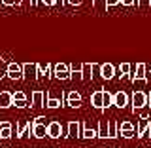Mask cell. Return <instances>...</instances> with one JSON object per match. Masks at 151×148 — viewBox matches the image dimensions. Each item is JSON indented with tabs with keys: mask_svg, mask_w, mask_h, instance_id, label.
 I'll use <instances>...</instances> for the list:
<instances>
[{
	"mask_svg": "<svg viewBox=\"0 0 151 148\" xmlns=\"http://www.w3.org/2000/svg\"><path fill=\"white\" fill-rule=\"evenodd\" d=\"M130 104H132V112L142 110L145 104H149L147 93H145V91H134V93H132V97H130Z\"/></svg>",
	"mask_w": 151,
	"mask_h": 148,
	"instance_id": "cell-1",
	"label": "cell"
},
{
	"mask_svg": "<svg viewBox=\"0 0 151 148\" xmlns=\"http://www.w3.org/2000/svg\"><path fill=\"white\" fill-rule=\"evenodd\" d=\"M53 78H57V80H72V70H70V65H66V63H57V65H53Z\"/></svg>",
	"mask_w": 151,
	"mask_h": 148,
	"instance_id": "cell-2",
	"label": "cell"
},
{
	"mask_svg": "<svg viewBox=\"0 0 151 148\" xmlns=\"http://www.w3.org/2000/svg\"><path fill=\"white\" fill-rule=\"evenodd\" d=\"M149 131H151V122H149V116L144 112L140 116L138 127H136V137H138V139H144V137H147Z\"/></svg>",
	"mask_w": 151,
	"mask_h": 148,
	"instance_id": "cell-3",
	"label": "cell"
},
{
	"mask_svg": "<svg viewBox=\"0 0 151 148\" xmlns=\"http://www.w3.org/2000/svg\"><path fill=\"white\" fill-rule=\"evenodd\" d=\"M64 129H66V133H64V139H78V137H81L83 123H79V122H68Z\"/></svg>",
	"mask_w": 151,
	"mask_h": 148,
	"instance_id": "cell-4",
	"label": "cell"
},
{
	"mask_svg": "<svg viewBox=\"0 0 151 148\" xmlns=\"http://www.w3.org/2000/svg\"><path fill=\"white\" fill-rule=\"evenodd\" d=\"M8 78L13 80V82H17V80H25V74H23V65L15 63V61L8 63Z\"/></svg>",
	"mask_w": 151,
	"mask_h": 148,
	"instance_id": "cell-5",
	"label": "cell"
},
{
	"mask_svg": "<svg viewBox=\"0 0 151 148\" xmlns=\"http://www.w3.org/2000/svg\"><path fill=\"white\" fill-rule=\"evenodd\" d=\"M64 125H60L59 122H49L47 123V137L49 139H60V137H64Z\"/></svg>",
	"mask_w": 151,
	"mask_h": 148,
	"instance_id": "cell-6",
	"label": "cell"
},
{
	"mask_svg": "<svg viewBox=\"0 0 151 148\" xmlns=\"http://www.w3.org/2000/svg\"><path fill=\"white\" fill-rule=\"evenodd\" d=\"M64 104H68L70 108H79L81 106V93L76 91V89L64 93Z\"/></svg>",
	"mask_w": 151,
	"mask_h": 148,
	"instance_id": "cell-7",
	"label": "cell"
},
{
	"mask_svg": "<svg viewBox=\"0 0 151 148\" xmlns=\"http://www.w3.org/2000/svg\"><path fill=\"white\" fill-rule=\"evenodd\" d=\"M129 80L132 84H136V82H147V74H145V63H138L136 65V70L129 76Z\"/></svg>",
	"mask_w": 151,
	"mask_h": 148,
	"instance_id": "cell-8",
	"label": "cell"
},
{
	"mask_svg": "<svg viewBox=\"0 0 151 148\" xmlns=\"http://www.w3.org/2000/svg\"><path fill=\"white\" fill-rule=\"evenodd\" d=\"M49 93L47 91H32V101H30V108H38V106H45Z\"/></svg>",
	"mask_w": 151,
	"mask_h": 148,
	"instance_id": "cell-9",
	"label": "cell"
},
{
	"mask_svg": "<svg viewBox=\"0 0 151 148\" xmlns=\"http://www.w3.org/2000/svg\"><path fill=\"white\" fill-rule=\"evenodd\" d=\"M129 104H130V99H129V95H127L125 91L113 93V106H117L119 110H123V108H127Z\"/></svg>",
	"mask_w": 151,
	"mask_h": 148,
	"instance_id": "cell-10",
	"label": "cell"
},
{
	"mask_svg": "<svg viewBox=\"0 0 151 148\" xmlns=\"http://www.w3.org/2000/svg\"><path fill=\"white\" fill-rule=\"evenodd\" d=\"M23 74L25 80H36L38 76V63H23Z\"/></svg>",
	"mask_w": 151,
	"mask_h": 148,
	"instance_id": "cell-11",
	"label": "cell"
},
{
	"mask_svg": "<svg viewBox=\"0 0 151 148\" xmlns=\"http://www.w3.org/2000/svg\"><path fill=\"white\" fill-rule=\"evenodd\" d=\"M91 106L96 110H104V89H96L91 95Z\"/></svg>",
	"mask_w": 151,
	"mask_h": 148,
	"instance_id": "cell-12",
	"label": "cell"
},
{
	"mask_svg": "<svg viewBox=\"0 0 151 148\" xmlns=\"http://www.w3.org/2000/svg\"><path fill=\"white\" fill-rule=\"evenodd\" d=\"M100 78L102 80H113L115 78V66H113L111 63L100 65Z\"/></svg>",
	"mask_w": 151,
	"mask_h": 148,
	"instance_id": "cell-13",
	"label": "cell"
},
{
	"mask_svg": "<svg viewBox=\"0 0 151 148\" xmlns=\"http://www.w3.org/2000/svg\"><path fill=\"white\" fill-rule=\"evenodd\" d=\"M13 106V93L12 91H0V110Z\"/></svg>",
	"mask_w": 151,
	"mask_h": 148,
	"instance_id": "cell-14",
	"label": "cell"
},
{
	"mask_svg": "<svg viewBox=\"0 0 151 148\" xmlns=\"http://www.w3.org/2000/svg\"><path fill=\"white\" fill-rule=\"evenodd\" d=\"M28 131H32V122H21L15 125V139H23Z\"/></svg>",
	"mask_w": 151,
	"mask_h": 148,
	"instance_id": "cell-15",
	"label": "cell"
},
{
	"mask_svg": "<svg viewBox=\"0 0 151 148\" xmlns=\"http://www.w3.org/2000/svg\"><path fill=\"white\" fill-rule=\"evenodd\" d=\"M32 135H34L36 139L47 137V125L45 123H40V122H32Z\"/></svg>",
	"mask_w": 151,
	"mask_h": 148,
	"instance_id": "cell-16",
	"label": "cell"
},
{
	"mask_svg": "<svg viewBox=\"0 0 151 148\" xmlns=\"http://www.w3.org/2000/svg\"><path fill=\"white\" fill-rule=\"evenodd\" d=\"M13 106L15 108H27V106H30L27 101V95L23 93V91H15L13 93Z\"/></svg>",
	"mask_w": 151,
	"mask_h": 148,
	"instance_id": "cell-17",
	"label": "cell"
},
{
	"mask_svg": "<svg viewBox=\"0 0 151 148\" xmlns=\"http://www.w3.org/2000/svg\"><path fill=\"white\" fill-rule=\"evenodd\" d=\"M38 76L40 78H51L53 76V65L51 63H38Z\"/></svg>",
	"mask_w": 151,
	"mask_h": 148,
	"instance_id": "cell-18",
	"label": "cell"
},
{
	"mask_svg": "<svg viewBox=\"0 0 151 148\" xmlns=\"http://www.w3.org/2000/svg\"><path fill=\"white\" fill-rule=\"evenodd\" d=\"M12 131H13V125H12V122H8V120H4V122H0V139H9L12 137Z\"/></svg>",
	"mask_w": 151,
	"mask_h": 148,
	"instance_id": "cell-19",
	"label": "cell"
},
{
	"mask_svg": "<svg viewBox=\"0 0 151 148\" xmlns=\"http://www.w3.org/2000/svg\"><path fill=\"white\" fill-rule=\"evenodd\" d=\"M98 139H102V141H106L108 137H110V122H106V120H100V123H98Z\"/></svg>",
	"mask_w": 151,
	"mask_h": 148,
	"instance_id": "cell-20",
	"label": "cell"
},
{
	"mask_svg": "<svg viewBox=\"0 0 151 148\" xmlns=\"http://www.w3.org/2000/svg\"><path fill=\"white\" fill-rule=\"evenodd\" d=\"M81 139H87V141H91V139H98V129H94V127H91V125H85V123H83V129H81Z\"/></svg>",
	"mask_w": 151,
	"mask_h": 148,
	"instance_id": "cell-21",
	"label": "cell"
},
{
	"mask_svg": "<svg viewBox=\"0 0 151 148\" xmlns=\"http://www.w3.org/2000/svg\"><path fill=\"white\" fill-rule=\"evenodd\" d=\"M64 104V95L60 99H57V97H49L47 99V104H45V108H49V110H57V108H60Z\"/></svg>",
	"mask_w": 151,
	"mask_h": 148,
	"instance_id": "cell-22",
	"label": "cell"
},
{
	"mask_svg": "<svg viewBox=\"0 0 151 148\" xmlns=\"http://www.w3.org/2000/svg\"><path fill=\"white\" fill-rule=\"evenodd\" d=\"M93 8L96 9L98 13H108V0H93Z\"/></svg>",
	"mask_w": 151,
	"mask_h": 148,
	"instance_id": "cell-23",
	"label": "cell"
},
{
	"mask_svg": "<svg viewBox=\"0 0 151 148\" xmlns=\"http://www.w3.org/2000/svg\"><path fill=\"white\" fill-rule=\"evenodd\" d=\"M132 74V65L130 63H121L119 65V78H129V76Z\"/></svg>",
	"mask_w": 151,
	"mask_h": 148,
	"instance_id": "cell-24",
	"label": "cell"
},
{
	"mask_svg": "<svg viewBox=\"0 0 151 148\" xmlns=\"http://www.w3.org/2000/svg\"><path fill=\"white\" fill-rule=\"evenodd\" d=\"M93 65L94 63H83V70H81V74H83V80H93Z\"/></svg>",
	"mask_w": 151,
	"mask_h": 148,
	"instance_id": "cell-25",
	"label": "cell"
},
{
	"mask_svg": "<svg viewBox=\"0 0 151 148\" xmlns=\"http://www.w3.org/2000/svg\"><path fill=\"white\" fill-rule=\"evenodd\" d=\"M110 106H113V93H110L106 89L104 91V110H108Z\"/></svg>",
	"mask_w": 151,
	"mask_h": 148,
	"instance_id": "cell-26",
	"label": "cell"
},
{
	"mask_svg": "<svg viewBox=\"0 0 151 148\" xmlns=\"http://www.w3.org/2000/svg\"><path fill=\"white\" fill-rule=\"evenodd\" d=\"M119 137V125L115 122H110V137L108 139H117Z\"/></svg>",
	"mask_w": 151,
	"mask_h": 148,
	"instance_id": "cell-27",
	"label": "cell"
},
{
	"mask_svg": "<svg viewBox=\"0 0 151 148\" xmlns=\"http://www.w3.org/2000/svg\"><path fill=\"white\" fill-rule=\"evenodd\" d=\"M6 76H8V63H6V59L0 57V80L6 78Z\"/></svg>",
	"mask_w": 151,
	"mask_h": 148,
	"instance_id": "cell-28",
	"label": "cell"
},
{
	"mask_svg": "<svg viewBox=\"0 0 151 148\" xmlns=\"http://www.w3.org/2000/svg\"><path fill=\"white\" fill-rule=\"evenodd\" d=\"M130 129H136L130 122H121L119 123V131H130Z\"/></svg>",
	"mask_w": 151,
	"mask_h": 148,
	"instance_id": "cell-29",
	"label": "cell"
},
{
	"mask_svg": "<svg viewBox=\"0 0 151 148\" xmlns=\"http://www.w3.org/2000/svg\"><path fill=\"white\" fill-rule=\"evenodd\" d=\"M119 137H123V139H132V137H136V129H130V131H119Z\"/></svg>",
	"mask_w": 151,
	"mask_h": 148,
	"instance_id": "cell-30",
	"label": "cell"
},
{
	"mask_svg": "<svg viewBox=\"0 0 151 148\" xmlns=\"http://www.w3.org/2000/svg\"><path fill=\"white\" fill-rule=\"evenodd\" d=\"M4 6H21V0H0Z\"/></svg>",
	"mask_w": 151,
	"mask_h": 148,
	"instance_id": "cell-31",
	"label": "cell"
},
{
	"mask_svg": "<svg viewBox=\"0 0 151 148\" xmlns=\"http://www.w3.org/2000/svg\"><path fill=\"white\" fill-rule=\"evenodd\" d=\"M121 6H127V8H130V6H138V0H121Z\"/></svg>",
	"mask_w": 151,
	"mask_h": 148,
	"instance_id": "cell-32",
	"label": "cell"
},
{
	"mask_svg": "<svg viewBox=\"0 0 151 148\" xmlns=\"http://www.w3.org/2000/svg\"><path fill=\"white\" fill-rule=\"evenodd\" d=\"M119 4H121V0H108V9H111V8L119 6Z\"/></svg>",
	"mask_w": 151,
	"mask_h": 148,
	"instance_id": "cell-33",
	"label": "cell"
},
{
	"mask_svg": "<svg viewBox=\"0 0 151 148\" xmlns=\"http://www.w3.org/2000/svg\"><path fill=\"white\" fill-rule=\"evenodd\" d=\"M81 2H83V0H66L68 6H81Z\"/></svg>",
	"mask_w": 151,
	"mask_h": 148,
	"instance_id": "cell-34",
	"label": "cell"
},
{
	"mask_svg": "<svg viewBox=\"0 0 151 148\" xmlns=\"http://www.w3.org/2000/svg\"><path fill=\"white\" fill-rule=\"evenodd\" d=\"M72 80H79V82H81V80H83V74L81 72H72Z\"/></svg>",
	"mask_w": 151,
	"mask_h": 148,
	"instance_id": "cell-35",
	"label": "cell"
},
{
	"mask_svg": "<svg viewBox=\"0 0 151 148\" xmlns=\"http://www.w3.org/2000/svg\"><path fill=\"white\" fill-rule=\"evenodd\" d=\"M138 6H151V0H138Z\"/></svg>",
	"mask_w": 151,
	"mask_h": 148,
	"instance_id": "cell-36",
	"label": "cell"
},
{
	"mask_svg": "<svg viewBox=\"0 0 151 148\" xmlns=\"http://www.w3.org/2000/svg\"><path fill=\"white\" fill-rule=\"evenodd\" d=\"M34 0H21V6H32Z\"/></svg>",
	"mask_w": 151,
	"mask_h": 148,
	"instance_id": "cell-37",
	"label": "cell"
},
{
	"mask_svg": "<svg viewBox=\"0 0 151 148\" xmlns=\"http://www.w3.org/2000/svg\"><path fill=\"white\" fill-rule=\"evenodd\" d=\"M59 4H60V6H64L66 0H53V6H59Z\"/></svg>",
	"mask_w": 151,
	"mask_h": 148,
	"instance_id": "cell-38",
	"label": "cell"
},
{
	"mask_svg": "<svg viewBox=\"0 0 151 148\" xmlns=\"http://www.w3.org/2000/svg\"><path fill=\"white\" fill-rule=\"evenodd\" d=\"M40 4H45V6H53V0H40Z\"/></svg>",
	"mask_w": 151,
	"mask_h": 148,
	"instance_id": "cell-39",
	"label": "cell"
},
{
	"mask_svg": "<svg viewBox=\"0 0 151 148\" xmlns=\"http://www.w3.org/2000/svg\"><path fill=\"white\" fill-rule=\"evenodd\" d=\"M34 122H40V123H45V118H44V116H38V118H34Z\"/></svg>",
	"mask_w": 151,
	"mask_h": 148,
	"instance_id": "cell-40",
	"label": "cell"
},
{
	"mask_svg": "<svg viewBox=\"0 0 151 148\" xmlns=\"http://www.w3.org/2000/svg\"><path fill=\"white\" fill-rule=\"evenodd\" d=\"M147 101H149V104H151V91L147 93Z\"/></svg>",
	"mask_w": 151,
	"mask_h": 148,
	"instance_id": "cell-41",
	"label": "cell"
},
{
	"mask_svg": "<svg viewBox=\"0 0 151 148\" xmlns=\"http://www.w3.org/2000/svg\"><path fill=\"white\" fill-rule=\"evenodd\" d=\"M0 4H2V2H0Z\"/></svg>",
	"mask_w": 151,
	"mask_h": 148,
	"instance_id": "cell-42",
	"label": "cell"
}]
</instances>
